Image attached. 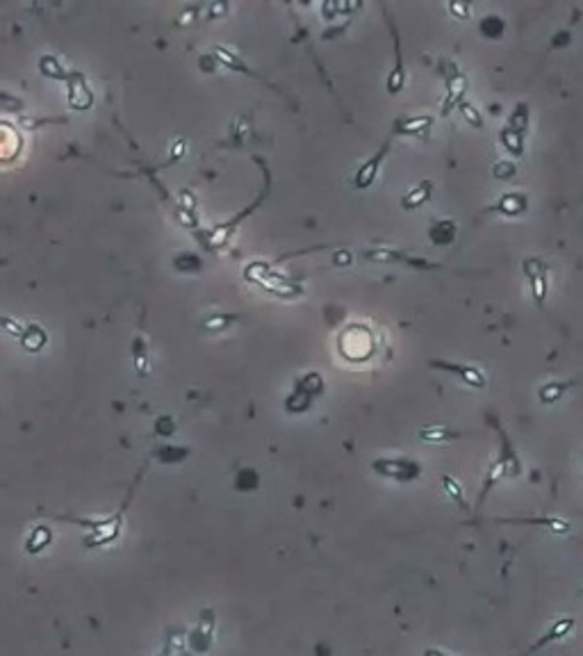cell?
<instances>
[{"label": "cell", "mask_w": 583, "mask_h": 656, "mask_svg": "<svg viewBox=\"0 0 583 656\" xmlns=\"http://www.w3.org/2000/svg\"><path fill=\"white\" fill-rule=\"evenodd\" d=\"M442 71H444V80H447V102H444V112H449L452 105H460L463 102V96L467 91V78L460 74V69L454 64V62H442Z\"/></svg>", "instance_id": "7"}, {"label": "cell", "mask_w": 583, "mask_h": 656, "mask_svg": "<svg viewBox=\"0 0 583 656\" xmlns=\"http://www.w3.org/2000/svg\"><path fill=\"white\" fill-rule=\"evenodd\" d=\"M312 402H314V397L310 392H305L303 387L294 385L292 394L285 399V410L292 413V415H301V413H305V410H310Z\"/></svg>", "instance_id": "25"}, {"label": "cell", "mask_w": 583, "mask_h": 656, "mask_svg": "<svg viewBox=\"0 0 583 656\" xmlns=\"http://www.w3.org/2000/svg\"><path fill=\"white\" fill-rule=\"evenodd\" d=\"M212 55L217 57V62H219V64L228 66V69H232V71H237V74H244V76H249V78H258V80H262V82H267V80H264V78H262L260 74H255V71H253L251 66H247V64H244V62H242V57H240V55L230 53L228 48H223V46H214ZM267 85H271V82H267Z\"/></svg>", "instance_id": "15"}, {"label": "cell", "mask_w": 583, "mask_h": 656, "mask_svg": "<svg viewBox=\"0 0 583 656\" xmlns=\"http://www.w3.org/2000/svg\"><path fill=\"white\" fill-rule=\"evenodd\" d=\"M575 624H577V620H575V618H560V620H556V622L551 624V627L547 629V633L542 636L540 640H536L534 645H531V648H526V650L522 652L519 656H534V654H536V652H540L542 648H547L549 643L563 640V638H565V636H567L572 629H575Z\"/></svg>", "instance_id": "12"}, {"label": "cell", "mask_w": 583, "mask_h": 656, "mask_svg": "<svg viewBox=\"0 0 583 656\" xmlns=\"http://www.w3.org/2000/svg\"><path fill=\"white\" fill-rule=\"evenodd\" d=\"M522 274L531 287V296L538 305V310L545 312L547 308V296H549V276H551V266L538 258V255H529V258L522 260Z\"/></svg>", "instance_id": "3"}, {"label": "cell", "mask_w": 583, "mask_h": 656, "mask_svg": "<svg viewBox=\"0 0 583 656\" xmlns=\"http://www.w3.org/2000/svg\"><path fill=\"white\" fill-rule=\"evenodd\" d=\"M449 12H452L460 20H467L469 12H472V7H469L467 3H449Z\"/></svg>", "instance_id": "40"}, {"label": "cell", "mask_w": 583, "mask_h": 656, "mask_svg": "<svg viewBox=\"0 0 583 656\" xmlns=\"http://www.w3.org/2000/svg\"><path fill=\"white\" fill-rule=\"evenodd\" d=\"M214 629H217V613H214L212 607H208V609L201 611L196 627H194L187 636L189 650L194 654H206L214 643Z\"/></svg>", "instance_id": "4"}, {"label": "cell", "mask_w": 583, "mask_h": 656, "mask_svg": "<svg viewBox=\"0 0 583 656\" xmlns=\"http://www.w3.org/2000/svg\"><path fill=\"white\" fill-rule=\"evenodd\" d=\"M490 424H493V426L497 428V433H499V443H501L499 460H501V463H504V467H506V476L517 479V476L522 474V460H519V456H517V451H515L513 443H510V438L506 435V430L499 426V422H497L495 417H490Z\"/></svg>", "instance_id": "10"}, {"label": "cell", "mask_w": 583, "mask_h": 656, "mask_svg": "<svg viewBox=\"0 0 583 656\" xmlns=\"http://www.w3.org/2000/svg\"><path fill=\"white\" fill-rule=\"evenodd\" d=\"M501 522H515V525H538V527H545L549 529L551 533H560V536H565L570 533L572 525L567 520H558V517H522V520H501Z\"/></svg>", "instance_id": "22"}, {"label": "cell", "mask_w": 583, "mask_h": 656, "mask_svg": "<svg viewBox=\"0 0 583 656\" xmlns=\"http://www.w3.org/2000/svg\"><path fill=\"white\" fill-rule=\"evenodd\" d=\"M53 538H55V533H53V529H50V527H37V529H33V531L28 533L25 551L28 554H39L42 549H46L50 542H53Z\"/></svg>", "instance_id": "23"}, {"label": "cell", "mask_w": 583, "mask_h": 656, "mask_svg": "<svg viewBox=\"0 0 583 656\" xmlns=\"http://www.w3.org/2000/svg\"><path fill=\"white\" fill-rule=\"evenodd\" d=\"M428 235H431V242H433V244L447 246V244H452V242L456 240V235H458V223H456L454 219H437V221L431 226V230H428Z\"/></svg>", "instance_id": "19"}, {"label": "cell", "mask_w": 583, "mask_h": 656, "mask_svg": "<svg viewBox=\"0 0 583 656\" xmlns=\"http://www.w3.org/2000/svg\"><path fill=\"white\" fill-rule=\"evenodd\" d=\"M260 486V474L255 469H240L235 476V488L240 492H253Z\"/></svg>", "instance_id": "33"}, {"label": "cell", "mask_w": 583, "mask_h": 656, "mask_svg": "<svg viewBox=\"0 0 583 656\" xmlns=\"http://www.w3.org/2000/svg\"><path fill=\"white\" fill-rule=\"evenodd\" d=\"M173 266L182 274H196V271L203 269V260H201V255L185 251V253L173 255Z\"/></svg>", "instance_id": "31"}, {"label": "cell", "mask_w": 583, "mask_h": 656, "mask_svg": "<svg viewBox=\"0 0 583 656\" xmlns=\"http://www.w3.org/2000/svg\"><path fill=\"white\" fill-rule=\"evenodd\" d=\"M458 112L463 115V119L469 123L472 128H476V130H481L483 128V117H481V112H478V107L476 105H472V102H467V100H463L458 105Z\"/></svg>", "instance_id": "36"}, {"label": "cell", "mask_w": 583, "mask_h": 656, "mask_svg": "<svg viewBox=\"0 0 583 656\" xmlns=\"http://www.w3.org/2000/svg\"><path fill=\"white\" fill-rule=\"evenodd\" d=\"M130 356H132V363H135V369L139 376H146L148 374V346H146V340L141 335H135V340H132V348H130Z\"/></svg>", "instance_id": "27"}, {"label": "cell", "mask_w": 583, "mask_h": 656, "mask_svg": "<svg viewBox=\"0 0 583 656\" xmlns=\"http://www.w3.org/2000/svg\"><path fill=\"white\" fill-rule=\"evenodd\" d=\"M431 194H433V182L431 180H422V182L417 184V187H413L401 199V208L404 210H415V208H419V205H424L428 199H431Z\"/></svg>", "instance_id": "21"}, {"label": "cell", "mask_w": 583, "mask_h": 656, "mask_svg": "<svg viewBox=\"0 0 583 656\" xmlns=\"http://www.w3.org/2000/svg\"><path fill=\"white\" fill-rule=\"evenodd\" d=\"M155 435L158 438H169L176 433V422H173V417H158L155 419Z\"/></svg>", "instance_id": "38"}, {"label": "cell", "mask_w": 583, "mask_h": 656, "mask_svg": "<svg viewBox=\"0 0 583 656\" xmlns=\"http://www.w3.org/2000/svg\"><path fill=\"white\" fill-rule=\"evenodd\" d=\"M460 438V430H454L449 424H431L419 430V440L428 445H444Z\"/></svg>", "instance_id": "16"}, {"label": "cell", "mask_w": 583, "mask_h": 656, "mask_svg": "<svg viewBox=\"0 0 583 656\" xmlns=\"http://www.w3.org/2000/svg\"><path fill=\"white\" fill-rule=\"evenodd\" d=\"M424 656H449V654H447V652H442V650L428 648V650H424Z\"/></svg>", "instance_id": "48"}, {"label": "cell", "mask_w": 583, "mask_h": 656, "mask_svg": "<svg viewBox=\"0 0 583 656\" xmlns=\"http://www.w3.org/2000/svg\"><path fill=\"white\" fill-rule=\"evenodd\" d=\"M372 469H374V474L399 481V484L415 481L422 476V472H424L419 460L408 458V456H381V458L372 460Z\"/></svg>", "instance_id": "2"}, {"label": "cell", "mask_w": 583, "mask_h": 656, "mask_svg": "<svg viewBox=\"0 0 583 656\" xmlns=\"http://www.w3.org/2000/svg\"><path fill=\"white\" fill-rule=\"evenodd\" d=\"M66 82H69V105L73 110H87L91 102H94V94L89 91L83 74L73 71Z\"/></svg>", "instance_id": "13"}, {"label": "cell", "mask_w": 583, "mask_h": 656, "mask_svg": "<svg viewBox=\"0 0 583 656\" xmlns=\"http://www.w3.org/2000/svg\"><path fill=\"white\" fill-rule=\"evenodd\" d=\"M583 383V376H577V378H565V381H549V383H542L538 387V402L542 406H551L560 402L563 397H565L570 390H575Z\"/></svg>", "instance_id": "11"}, {"label": "cell", "mask_w": 583, "mask_h": 656, "mask_svg": "<svg viewBox=\"0 0 583 656\" xmlns=\"http://www.w3.org/2000/svg\"><path fill=\"white\" fill-rule=\"evenodd\" d=\"M333 262H335L337 266L351 264V262H353V255H351V251H337V253L333 255Z\"/></svg>", "instance_id": "45"}, {"label": "cell", "mask_w": 583, "mask_h": 656, "mask_svg": "<svg viewBox=\"0 0 583 656\" xmlns=\"http://www.w3.org/2000/svg\"><path fill=\"white\" fill-rule=\"evenodd\" d=\"M196 16H199V5H192V7H187L185 14H180L178 25H187V23H192V20L196 18Z\"/></svg>", "instance_id": "44"}, {"label": "cell", "mask_w": 583, "mask_h": 656, "mask_svg": "<svg viewBox=\"0 0 583 656\" xmlns=\"http://www.w3.org/2000/svg\"><path fill=\"white\" fill-rule=\"evenodd\" d=\"M390 146H392V137H387L383 144H381V148H378L374 156L367 160L360 169L355 171V176H353V184L358 189H367L370 184L374 182V178H376V173H378V169H381V164H383V160L387 158V153H390Z\"/></svg>", "instance_id": "8"}, {"label": "cell", "mask_w": 583, "mask_h": 656, "mask_svg": "<svg viewBox=\"0 0 583 656\" xmlns=\"http://www.w3.org/2000/svg\"><path fill=\"white\" fill-rule=\"evenodd\" d=\"M442 490L447 492V497L454 501V504L458 506V508H463V510H469V504H467V499H465V492H463V486L458 484V481L454 479V476H449V474H444L442 476Z\"/></svg>", "instance_id": "32"}, {"label": "cell", "mask_w": 583, "mask_h": 656, "mask_svg": "<svg viewBox=\"0 0 583 656\" xmlns=\"http://www.w3.org/2000/svg\"><path fill=\"white\" fill-rule=\"evenodd\" d=\"M363 258L372 260V262H401V264L415 266V269H422V271L440 269L437 262H428L424 258H415L411 253L394 251V249H370V251H363Z\"/></svg>", "instance_id": "6"}, {"label": "cell", "mask_w": 583, "mask_h": 656, "mask_svg": "<svg viewBox=\"0 0 583 656\" xmlns=\"http://www.w3.org/2000/svg\"><path fill=\"white\" fill-rule=\"evenodd\" d=\"M493 176L497 180H513L517 176V164L515 162H508V160H501L493 167Z\"/></svg>", "instance_id": "37"}, {"label": "cell", "mask_w": 583, "mask_h": 656, "mask_svg": "<svg viewBox=\"0 0 583 656\" xmlns=\"http://www.w3.org/2000/svg\"><path fill=\"white\" fill-rule=\"evenodd\" d=\"M570 44H572V28L560 30V33H556L554 39H551V48H567Z\"/></svg>", "instance_id": "39"}, {"label": "cell", "mask_w": 583, "mask_h": 656, "mask_svg": "<svg viewBox=\"0 0 583 656\" xmlns=\"http://www.w3.org/2000/svg\"><path fill=\"white\" fill-rule=\"evenodd\" d=\"M141 476H144V467H141V472L135 476V481L130 484L128 495H126V499H124V504H121V506L117 508L114 515H110V517H105V520H85V517H69V515H62L59 520H64V522H71V525H78V527L89 529V533H87L85 540H83L87 549L103 547V545H107V542H114V540L121 536V529H124V515H126V510H128V506H130L132 495H135V488L139 486Z\"/></svg>", "instance_id": "1"}, {"label": "cell", "mask_w": 583, "mask_h": 656, "mask_svg": "<svg viewBox=\"0 0 583 656\" xmlns=\"http://www.w3.org/2000/svg\"><path fill=\"white\" fill-rule=\"evenodd\" d=\"M153 458H158L160 463H167V465H173V463H182L187 456H189V449L187 447H180V445H165V447H158L151 451Z\"/></svg>", "instance_id": "26"}, {"label": "cell", "mask_w": 583, "mask_h": 656, "mask_svg": "<svg viewBox=\"0 0 583 656\" xmlns=\"http://www.w3.org/2000/svg\"><path fill=\"white\" fill-rule=\"evenodd\" d=\"M182 156H185V139H176V141H173V146H171V156L167 160V167L176 162V160H180Z\"/></svg>", "instance_id": "41"}, {"label": "cell", "mask_w": 583, "mask_h": 656, "mask_svg": "<svg viewBox=\"0 0 583 656\" xmlns=\"http://www.w3.org/2000/svg\"><path fill=\"white\" fill-rule=\"evenodd\" d=\"M39 69H42V74L48 76V78H57V80H69V76L64 74L62 64L53 57V55H46L39 59Z\"/></svg>", "instance_id": "35"}, {"label": "cell", "mask_w": 583, "mask_h": 656, "mask_svg": "<svg viewBox=\"0 0 583 656\" xmlns=\"http://www.w3.org/2000/svg\"><path fill=\"white\" fill-rule=\"evenodd\" d=\"M506 126H508L510 130H515V132H519V135L526 137L529 126H531V107H529L526 100L515 102V107H513V112H510Z\"/></svg>", "instance_id": "20"}, {"label": "cell", "mask_w": 583, "mask_h": 656, "mask_svg": "<svg viewBox=\"0 0 583 656\" xmlns=\"http://www.w3.org/2000/svg\"><path fill=\"white\" fill-rule=\"evenodd\" d=\"M3 328L7 333H12L14 337H21L23 335V331H25V326H21V324H16L12 317H3Z\"/></svg>", "instance_id": "42"}, {"label": "cell", "mask_w": 583, "mask_h": 656, "mask_svg": "<svg viewBox=\"0 0 583 656\" xmlns=\"http://www.w3.org/2000/svg\"><path fill=\"white\" fill-rule=\"evenodd\" d=\"M433 126V117L431 115H422V117H411V119H401L394 123V135H424Z\"/></svg>", "instance_id": "17"}, {"label": "cell", "mask_w": 583, "mask_h": 656, "mask_svg": "<svg viewBox=\"0 0 583 656\" xmlns=\"http://www.w3.org/2000/svg\"><path fill=\"white\" fill-rule=\"evenodd\" d=\"M499 141H501V146H504V148H506V151H508L513 158H522V156H524L526 137H524V135H519V132H515V130H510L508 126L501 128V132H499Z\"/></svg>", "instance_id": "24"}, {"label": "cell", "mask_w": 583, "mask_h": 656, "mask_svg": "<svg viewBox=\"0 0 583 656\" xmlns=\"http://www.w3.org/2000/svg\"><path fill=\"white\" fill-rule=\"evenodd\" d=\"M387 25H390V30H392V37H394V69H392V74H390V78H387V94H399V91L404 89V82H406V69H404V57H401V46H399V35H396V25H394V20L390 18L387 20Z\"/></svg>", "instance_id": "14"}, {"label": "cell", "mask_w": 583, "mask_h": 656, "mask_svg": "<svg viewBox=\"0 0 583 656\" xmlns=\"http://www.w3.org/2000/svg\"><path fill=\"white\" fill-rule=\"evenodd\" d=\"M337 12H342V5H337V3H324L322 5V14L329 20H333L337 16Z\"/></svg>", "instance_id": "43"}, {"label": "cell", "mask_w": 583, "mask_h": 656, "mask_svg": "<svg viewBox=\"0 0 583 656\" xmlns=\"http://www.w3.org/2000/svg\"><path fill=\"white\" fill-rule=\"evenodd\" d=\"M228 9V5H223V3H212L210 5V12H208V18H217V14L221 16L223 12Z\"/></svg>", "instance_id": "46"}, {"label": "cell", "mask_w": 583, "mask_h": 656, "mask_svg": "<svg viewBox=\"0 0 583 656\" xmlns=\"http://www.w3.org/2000/svg\"><path fill=\"white\" fill-rule=\"evenodd\" d=\"M581 597H583V588H581Z\"/></svg>", "instance_id": "49"}, {"label": "cell", "mask_w": 583, "mask_h": 656, "mask_svg": "<svg viewBox=\"0 0 583 656\" xmlns=\"http://www.w3.org/2000/svg\"><path fill=\"white\" fill-rule=\"evenodd\" d=\"M529 210V197L524 192H506L497 199V203H493L490 208H485V212H497L504 214V217H522Z\"/></svg>", "instance_id": "9"}, {"label": "cell", "mask_w": 583, "mask_h": 656, "mask_svg": "<svg viewBox=\"0 0 583 656\" xmlns=\"http://www.w3.org/2000/svg\"><path fill=\"white\" fill-rule=\"evenodd\" d=\"M478 33L483 35L485 39H501L506 33V20L497 16V14H488L481 18L478 23Z\"/></svg>", "instance_id": "28"}, {"label": "cell", "mask_w": 583, "mask_h": 656, "mask_svg": "<svg viewBox=\"0 0 583 656\" xmlns=\"http://www.w3.org/2000/svg\"><path fill=\"white\" fill-rule=\"evenodd\" d=\"M182 643H185V631H182L180 627H169L165 645H162L158 656H176L182 650Z\"/></svg>", "instance_id": "30"}, {"label": "cell", "mask_w": 583, "mask_h": 656, "mask_svg": "<svg viewBox=\"0 0 583 656\" xmlns=\"http://www.w3.org/2000/svg\"><path fill=\"white\" fill-rule=\"evenodd\" d=\"M180 199H185V201H182V203H185V208L194 210V199L189 197V192H182V194H180Z\"/></svg>", "instance_id": "47"}, {"label": "cell", "mask_w": 583, "mask_h": 656, "mask_svg": "<svg viewBox=\"0 0 583 656\" xmlns=\"http://www.w3.org/2000/svg\"><path fill=\"white\" fill-rule=\"evenodd\" d=\"M235 322H240V315H235V312H219V315H210L208 320H203V331H208V333H221V331H226V328H230Z\"/></svg>", "instance_id": "29"}, {"label": "cell", "mask_w": 583, "mask_h": 656, "mask_svg": "<svg viewBox=\"0 0 583 656\" xmlns=\"http://www.w3.org/2000/svg\"><path fill=\"white\" fill-rule=\"evenodd\" d=\"M433 369H440V372L454 374L460 378V383H465L474 390H483L488 385V376L481 372L476 365H467V363H452V361H442V358H433L431 363Z\"/></svg>", "instance_id": "5"}, {"label": "cell", "mask_w": 583, "mask_h": 656, "mask_svg": "<svg viewBox=\"0 0 583 656\" xmlns=\"http://www.w3.org/2000/svg\"><path fill=\"white\" fill-rule=\"evenodd\" d=\"M18 342H21V346L25 348L28 353H39L46 346L48 335H46V331L39 324H28L23 335L18 337Z\"/></svg>", "instance_id": "18"}, {"label": "cell", "mask_w": 583, "mask_h": 656, "mask_svg": "<svg viewBox=\"0 0 583 656\" xmlns=\"http://www.w3.org/2000/svg\"><path fill=\"white\" fill-rule=\"evenodd\" d=\"M294 385H296V387H303L305 392H310L312 397H317L319 392H324V378H322V374H317V372H308L305 376H301Z\"/></svg>", "instance_id": "34"}]
</instances>
